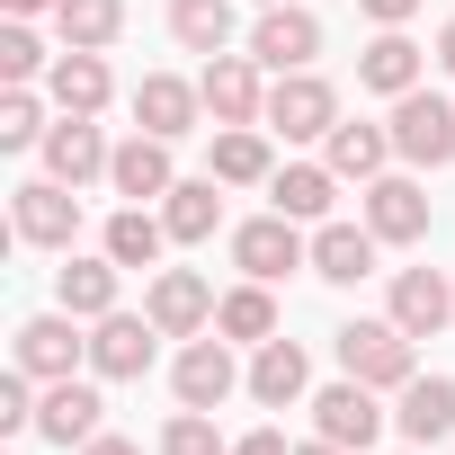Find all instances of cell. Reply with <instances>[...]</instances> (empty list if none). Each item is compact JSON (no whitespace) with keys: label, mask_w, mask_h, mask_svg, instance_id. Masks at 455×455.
<instances>
[{"label":"cell","mask_w":455,"mask_h":455,"mask_svg":"<svg viewBox=\"0 0 455 455\" xmlns=\"http://www.w3.org/2000/svg\"><path fill=\"white\" fill-rule=\"evenodd\" d=\"M339 375H357V384H375V393H402L411 375H419V357H411V331L384 313V322H348L339 339Z\"/></svg>","instance_id":"1"},{"label":"cell","mask_w":455,"mask_h":455,"mask_svg":"<svg viewBox=\"0 0 455 455\" xmlns=\"http://www.w3.org/2000/svg\"><path fill=\"white\" fill-rule=\"evenodd\" d=\"M331 125H339V90H331L322 72H277V81H268V134H286V143H331Z\"/></svg>","instance_id":"2"},{"label":"cell","mask_w":455,"mask_h":455,"mask_svg":"<svg viewBox=\"0 0 455 455\" xmlns=\"http://www.w3.org/2000/svg\"><path fill=\"white\" fill-rule=\"evenodd\" d=\"M259 72H268L259 54H205V72H196L205 116L214 125H268V81Z\"/></svg>","instance_id":"3"},{"label":"cell","mask_w":455,"mask_h":455,"mask_svg":"<svg viewBox=\"0 0 455 455\" xmlns=\"http://www.w3.org/2000/svg\"><path fill=\"white\" fill-rule=\"evenodd\" d=\"M233 268H242V277H259V286H277L286 268H313L304 223H295V214H277V205H268V214H251L242 233H233Z\"/></svg>","instance_id":"4"},{"label":"cell","mask_w":455,"mask_h":455,"mask_svg":"<svg viewBox=\"0 0 455 455\" xmlns=\"http://www.w3.org/2000/svg\"><path fill=\"white\" fill-rule=\"evenodd\" d=\"M393 152H402L411 170H446V161H455V108H446L437 90H402V99H393Z\"/></svg>","instance_id":"5"},{"label":"cell","mask_w":455,"mask_h":455,"mask_svg":"<svg viewBox=\"0 0 455 455\" xmlns=\"http://www.w3.org/2000/svg\"><path fill=\"white\" fill-rule=\"evenodd\" d=\"M10 223H19L28 251H72V233H81V196H72L63 179H28V188H10Z\"/></svg>","instance_id":"6"},{"label":"cell","mask_w":455,"mask_h":455,"mask_svg":"<svg viewBox=\"0 0 455 455\" xmlns=\"http://www.w3.org/2000/svg\"><path fill=\"white\" fill-rule=\"evenodd\" d=\"M170 384H179V411H223V402H233V393H242L251 375L233 366V339L214 331V339H188V348H179Z\"/></svg>","instance_id":"7"},{"label":"cell","mask_w":455,"mask_h":455,"mask_svg":"<svg viewBox=\"0 0 455 455\" xmlns=\"http://www.w3.org/2000/svg\"><path fill=\"white\" fill-rule=\"evenodd\" d=\"M313 437H339V446H375L384 437V402H375V384H357V375H339V384H322L313 393Z\"/></svg>","instance_id":"8"},{"label":"cell","mask_w":455,"mask_h":455,"mask_svg":"<svg viewBox=\"0 0 455 455\" xmlns=\"http://www.w3.org/2000/svg\"><path fill=\"white\" fill-rule=\"evenodd\" d=\"M251 54H259L268 72H313V54H322V19L304 10V0H277V10H259V28H251Z\"/></svg>","instance_id":"9"},{"label":"cell","mask_w":455,"mask_h":455,"mask_svg":"<svg viewBox=\"0 0 455 455\" xmlns=\"http://www.w3.org/2000/svg\"><path fill=\"white\" fill-rule=\"evenodd\" d=\"M196 116H205V90H196V81H179V72H143V81H134V125H143V134L188 143Z\"/></svg>","instance_id":"10"},{"label":"cell","mask_w":455,"mask_h":455,"mask_svg":"<svg viewBox=\"0 0 455 455\" xmlns=\"http://www.w3.org/2000/svg\"><path fill=\"white\" fill-rule=\"evenodd\" d=\"M214 286L196 277V268H161L152 277V295H143V313L161 322V339H196V331H214Z\"/></svg>","instance_id":"11"},{"label":"cell","mask_w":455,"mask_h":455,"mask_svg":"<svg viewBox=\"0 0 455 455\" xmlns=\"http://www.w3.org/2000/svg\"><path fill=\"white\" fill-rule=\"evenodd\" d=\"M152 339H161V322H152V313H108V322H90V375L134 384V375L152 366Z\"/></svg>","instance_id":"12"},{"label":"cell","mask_w":455,"mask_h":455,"mask_svg":"<svg viewBox=\"0 0 455 455\" xmlns=\"http://www.w3.org/2000/svg\"><path fill=\"white\" fill-rule=\"evenodd\" d=\"M36 152H45V179H63V188H90V179H108V161H116V152H108V134H99L90 116L45 125V143H36Z\"/></svg>","instance_id":"13"},{"label":"cell","mask_w":455,"mask_h":455,"mask_svg":"<svg viewBox=\"0 0 455 455\" xmlns=\"http://www.w3.org/2000/svg\"><path fill=\"white\" fill-rule=\"evenodd\" d=\"M108 188H116L125 205H161V196L179 188V170H170V143L134 125V143H116V161H108Z\"/></svg>","instance_id":"14"},{"label":"cell","mask_w":455,"mask_h":455,"mask_svg":"<svg viewBox=\"0 0 455 455\" xmlns=\"http://www.w3.org/2000/svg\"><path fill=\"white\" fill-rule=\"evenodd\" d=\"M81 357H90V339L72 331V313H36V322H19V366H28L36 384H63Z\"/></svg>","instance_id":"15"},{"label":"cell","mask_w":455,"mask_h":455,"mask_svg":"<svg viewBox=\"0 0 455 455\" xmlns=\"http://www.w3.org/2000/svg\"><path fill=\"white\" fill-rule=\"evenodd\" d=\"M108 90H116V81H108V54H90V45H63L54 72H45V99H54L63 116H99Z\"/></svg>","instance_id":"16"},{"label":"cell","mask_w":455,"mask_h":455,"mask_svg":"<svg viewBox=\"0 0 455 455\" xmlns=\"http://www.w3.org/2000/svg\"><path fill=\"white\" fill-rule=\"evenodd\" d=\"M99 384H81V375H63V384H45V402H36V437H54V446H90L99 437Z\"/></svg>","instance_id":"17"},{"label":"cell","mask_w":455,"mask_h":455,"mask_svg":"<svg viewBox=\"0 0 455 455\" xmlns=\"http://www.w3.org/2000/svg\"><path fill=\"white\" fill-rule=\"evenodd\" d=\"M393 428H402V446H437V437H455V375H411Z\"/></svg>","instance_id":"18"},{"label":"cell","mask_w":455,"mask_h":455,"mask_svg":"<svg viewBox=\"0 0 455 455\" xmlns=\"http://www.w3.org/2000/svg\"><path fill=\"white\" fill-rule=\"evenodd\" d=\"M366 233L375 242H419L428 233V188L419 179H366Z\"/></svg>","instance_id":"19"},{"label":"cell","mask_w":455,"mask_h":455,"mask_svg":"<svg viewBox=\"0 0 455 455\" xmlns=\"http://www.w3.org/2000/svg\"><path fill=\"white\" fill-rule=\"evenodd\" d=\"M393 322H402L411 339H437V331L455 322V286H446L437 268H402V277H393Z\"/></svg>","instance_id":"20"},{"label":"cell","mask_w":455,"mask_h":455,"mask_svg":"<svg viewBox=\"0 0 455 455\" xmlns=\"http://www.w3.org/2000/svg\"><path fill=\"white\" fill-rule=\"evenodd\" d=\"M304 393H313V357H304L295 339H259V348H251V402L286 411V402H304Z\"/></svg>","instance_id":"21"},{"label":"cell","mask_w":455,"mask_h":455,"mask_svg":"<svg viewBox=\"0 0 455 455\" xmlns=\"http://www.w3.org/2000/svg\"><path fill=\"white\" fill-rule=\"evenodd\" d=\"M331 196H339V170H331V161H286V170L268 179V205L295 214V223H331Z\"/></svg>","instance_id":"22"},{"label":"cell","mask_w":455,"mask_h":455,"mask_svg":"<svg viewBox=\"0 0 455 455\" xmlns=\"http://www.w3.org/2000/svg\"><path fill=\"white\" fill-rule=\"evenodd\" d=\"M116 277H125V268H116L108 251H99V259H63V268H54V295H63L72 322H108V313H116Z\"/></svg>","instance_id":"23"},{"label":"cell","mask_w":455,"mask_h":455,"mask_svg":"<svg viewBox=\"0 0 455 455\" xmlns=\"http://www.w3.org/2000/svg\"><path fill=\"white\" fill-rule=\"evenodd\" d=\"M99 251H108L116 268H161V251H170V223H161L152 205H116V214H108V233H99Z\"/></svg>","instance_id":"24"},{"label":"cell","mask_w":455,"mask_h":455,"mask_svg":"<svg viewBox=\"0 0 455 455\" xmlns=\"http://www.w3.org/2000/svg\"><path fill=\"white\" fill-rule=\"evenodd\" d=\"M313 277L322 286L375 277V233H366V223H322V233H313Z\"/></svg>","instance_id":"25"},{"label":"cell","mask_w":455,"mask_h":455,"mask_svg":"<svg viewBox=\"0 0 455 455\" xmlns=\"http://www.w3.org/2000/svg\"><path fill=\"white\" fill-rule=\"evenodd\" d=\"M419 63H428V54H419L402 28H384V36L357 54V81H366L375 99H402V90H419Z\"/></svg>","instance_id":"26"},{"label":"cell","mask_w":455,"mask_h":455,"mask_svg":"<svg viewBox=\"0 0 455 455\" xmlns=\"http://www.w3.org/2000/svg\"><path fill=\"white\" fill-rule=\"evenodd\" d=\"M214 179H223V188H268V179H277L268 134H259V125H214Z\"/></svg>","instance_id":"27"},{"label":"cell","mask_w":455,"mask_h":455,"mask_svg":"<svg viewBox=\"0 0 455 455\" xmlns=\"http://www.w3.org/2000/svg\"><path fill=\"white\" fill-rule=\"evenodd\" d=\"M214 331L233 339V348H259V339H277V295H268L259 277H242L233 295L214 304Z\"/></svg>","instance_id":"28"},{"label":"cell","mask_w":455,"mask_h":455,"mask_svg":"<svg viewBox=\"0 0 455 455\" xmlns=\"http://www.w3.org/2000/svg\"><path fill=\"white\" fill-rule=\"evenodd\" d=\"M161 223H170V242H214V223H223L214 170H205V179H179V188L161 196Z\"/></svg>","instance_id":"29"},{"label":"cell","mask_w":455,"mask_h":455,"mask_svg":"<svg viewBox=\"0 0 455 455\" xmlns=\"http://www.w3.org/2000/svg\"><path fill=\"white\" fill-rule=\"evenodd\" d=\"M322 161H331L339 179H384V161H393V125H331Z\"/></svg>","instance_id":"30"},{"label":"cell","mask_w":455,"mask_h":455,"mask_svg":"<svg viewBox=\"0 0 455 455\" xmlns=\"http://www.w3.org/2000/svg\"><path fill=\"white\" fill-rule=\"evenodd\" d=\"M170 36L188 54H223L233 45V0H170Z\"/></svg>","instance_id":"31"},{"label":"cell","mask_w":455,"mask_h":455,"mask_svg":"<svg viewBox=\"0 0 455 455\" xmlns=\"http://www.w3.org/2000/svg\"><path fill=\"white\" fill-rule=\"evenodd\" d=\"M54 28H63V45L108 54V45H116V28H125V0H63V10H54Z\"/></svg>","instance_id":"32"},{"label":"cell","mask_w":455,"mask_h":455,"mask_svg":"<svg viewBox=\"0 0 455 455\" xmlns=\"http://www.w3.org/2000/svg\"><path fill=\"white\" fill-rule=\"evenodd\" d=\"M28 143H45V99L36 90H0V152H28Z\"/></svg>","instance_id":"33"},{"label":"cell","mask_w":455,"mask_h":455,"mask_svg":"<svg viewBox=\"0 0 455 455\" xmlns=\"http://www.w3.org/2000/svg\"><path fill=\"white\" fill-rule=\"evenodd\" d=\"M36 72H54V54L28 36V19H10V28H0V81H19V90H28Z\"/></svg>","instance_id":"34"},{"label":"cell","mask_w":455,"mask_h":455,"mask_svg":"<svg viewBox=\"0 0 455 455\" xmlns=\"http://www.w3.org/2000/svg\"><path fill=\"white\" fill-rule=\"evenodd\" d=\"M161 455H233L214 437V411H179L170 428H161Z\"/></svg>","instance_id":"35"},{"label":"cell","mask_w":455,"mask_h":455,"mask_svg":"<svg viewBox=\"0 0 455 455\" xmlns=\"http://www.w3.org/2000/svg\"><path fill=\"white\" fill-rule=\"evenodd\" d=\"M357 10H366L375 28H411V19H419V0H357Z\"/></svg>","instance_id":"36"},{"label":"cell","mask_w":455,"mask_h":455,"mask_svg":"<svg viewBox=\"0 0 455 455\" xmlns=\"http://www.w3.org/2000/svg\"><path fill=\"white\" fill-rule=\"evenodd\" d=\"M233 455H295L277 428H251V437H233Z\"/></svg>","instance_id":"37"},{"label":"cell","mask_w":455,"mask_h":455,"mask_svg":"<svg viewBox=\"0 0 455 455\" xmlns=\"http://www.w3.org/2000/svg\"><path fill=\"white\" fill-rule=\"evenodd\" d=\"M81 455H143V446H134V437H108V428H99V437H90Z\"/></svg>","instance_id":"38"},{"label":"cell","mask_w":455,"mask_h":455,"mask_svg":"<svg viewBox=\"0 0 455 455\" xmlns=\"http://www.w3.org/2000/svg\"><path fill=\"white\" fill-rule=\"evenodd\" d=\"M295 455H357V446H339V437H304Z\"/></svg>","instance_id":"39"},{"label":"cell","mask_w":455,"mask_h":455,"mask_svg":"<svg viewBox=\"0 0 455 455\" xmlns=\"http://www.w3.org/2000/svg\"><path fill=\"white\" fill-rule=\"evenodd\" d=\"M10 19H36V10H63V0H0Z\"/></svg>","instance_id":"40"},{"label":"cell","mask_w":455,"mask_h":455,"mask_svg":"<svg viewBox=\"0 0 455 455\" xmlns=\"http://www.w3.org/2000/svg\"><path fill=\"white\" fill-rule=\"evenodd\" d=\"M437 63H446V72H455V19H446V28H437Z\"/></svg>","instance_id":"41"},{"label":"cell","mask_w":455,"mask_h":455,"mask_svg":"<svg viewBox=\"0 0 455 455\" xmlns=\"http://www.w3.org/2000/svg\"><path fill=\"white\" fill-rule=\"evenodd\" d=\"M402 455H428V446H402Z\"/></svg>","instance_id":"42"},{"label":"cell","mask_w":455,"mask_h":455,"mask_svg":"<svg viewBox=\"0 0 455 455\" xmlns=\"http://www.w3.org/2000/svg\"><path fill=\"white\" fill-rule=\"evenodd\" d=\"M259 10H277V0H259Z\"/></svg>","instance_id":"43"}]
</instances>
